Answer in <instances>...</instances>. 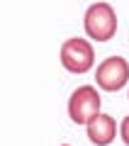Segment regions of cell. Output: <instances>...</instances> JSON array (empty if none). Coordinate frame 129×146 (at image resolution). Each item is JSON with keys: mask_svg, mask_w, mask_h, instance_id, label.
<instances>
[{"mask_svg": "<svg viewBox=\"0 0 129 146\" xmlns=\"http://www.w3.org/2000/svg\"><path fill=\"white\" fill-rule=\"evenodd\" d=\"M61 146H71V144H61Z\"/></svg>", "mask_w": 129, "mask_h": 146, "instance_id": "cell-7", "label": "cell"}, {"mask_svg": "<svg viewBox=\"0 0 129 146\" xmlns=\"http://www.w3.org/2000/svg\"><path fill=\"white\" fill-rule=\"evenodd\" d=\"M127 98H129V90H127Z\"/></svg>", "mask_w": 129, "mask_h": 146, "instance_id": "cell-8", "label": "cell"}, {"mask_svg": "<svg viewBox=\"0 0 129 146\" xmlns=\"http://www.w3.org/2000/svg\"><path fill=\"white\" fill-rule=\"evenodd\" d=\"M85 134L93 144L98 146H107L114 141L117 136V122H114L112 115H105V112H98L93 119L85 124Z\"/></svg>", "mask_w": 129, "mask_h": 146, "instance_id": "cell-5", "label": "cell"}, {"mask_svg": "<svg viewBox=\"0 0 129 146\" xmlns=\"http://www.w3.org/2000/svg\"><path fill=\"white\" fill-rule=\"evenodd\" d=\"M59 58H61V66L66 68L73 76H83L95 66V49L88 39H80V36H68L66 42L59 49Z\"/></svg>", "mask_w": 129, "mask_h": 146, "instance_id": "cell-2", "label": "cell"}, {"mask_svg": "<svg viewBox=\"0 0 129 146\" xmlns=\"http://www.w3.org/2000/svg\"><path fill=\"white\" fill-rule=\"evenodd\" d=\"M83 29L95 42H110L117 34V12H114V7L105 0L93 3L83 15Z\"/></svg>", "mask_w": 129, "mask_h": 146, "instance_id": "cell-1", "label": "cell"}, {"mask_svg": "<svg viewBox=\"0 0 129 146\" xmlns=\"http://www.w3.org/2000/svg\"><path fill=\"white\" fill-rule=\"evenodd\" d=\"M95 83L100 90L117 93L129 83V61L122 56H107L95 68Z\"/></svg>", "mask_w": 129, "mask_h": 146, "instance_id": "cell-4", "label": "cell"}, {"mask_svg": "<svg viewBox=\"0 0 129 146\" xmlns=\"http://www.w3.org/2000/svg\"><path fill=\"white\" fill-rule=\"evenodd\" d=\"M102 107V98H100L95 85H78L68 98V117L76 124H88Z\"/></svg>", "mask_w": 129, "mask_h": 146, "instance_id": "cell-3", "label": "cell"}, {"mask_svg": "<svg viewBox=\"0 0 129 146\" xmlns=\"http://www.w3.org/2000/svg\"><path fill=\"white\" fill-rule=\"evenodd\" d=\"M119 139H122L124 144L129 146V115L124 117L122 122H119Z\"/></svg>", "mask_w": 129, "mask_h": 146, "instance_id": "cell-6", "label": "cell"}]
</instances>
